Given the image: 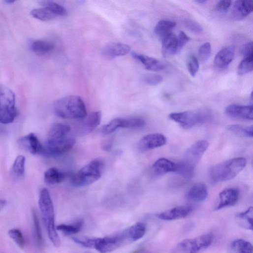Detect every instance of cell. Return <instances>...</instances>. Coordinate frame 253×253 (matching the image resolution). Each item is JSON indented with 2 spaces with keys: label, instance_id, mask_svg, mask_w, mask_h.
I'll list each match as a JSON object with an SVG mask.
<instances>
[{
  "label": "cell",
  "instance_id": "obj_1",
  "mask_svg": "<svg viewBox=\"0 0 253 253\" xmlns=\"http://www.w3.org/2000/svg\"><path fill=\"white\" fill-rule=\"evenodd\" d=\"M39 206L49 239L56 247L61 245L60 237L57 231L54 205L49 190L43 189L40 194Z\"/></svg>",
  "mask_w": 253,
  "mask_h": 253
},
{
  "label": "cell",
  "instance_id": "obj_2",
  "mask_svg": "<svg viewBox=\"0 0 253 253\" xmlns=\"http://www.w3.org/2000/svg\"><path fill=\"white\" fill-rule=\"evenodd\" d=\"M54 110L59 117L64 119H84L87 115L85 104L77 95H69L57 100Z\"/></svg>",
  "mask_w": 253,
  "mask_h": 253
},
{
  "label": "cell",
  "instance_id": "obj_3",
  "mask_svg": "<svg viewBox=\"0 0 253 253\" xmlns=\"http://www.w3.org/2000/svg\"><path fill=\"white\" fill-rule=\"evenodd\" d=\"M246 160L243 158H233L213 166L210 176L213 184L232 180L245 168Z\"/></svg>",
  "mask_w": 253,
  "mask_h": 253
},
{
  "label": "cell",
  "instance_id": "obj_4",
  "mask_svg": "<svg viewBox=\"0 0 253 253\" xmlns=\"http://www.w3.org/2000/svg\"><path fill=\"white\" fill-rule=\"evenodd\" d=\"M104 165V161L101 158L92 160L72 176V185L81 188L94 184L101 177Z\"/></svg>",
  "mask_w": 253,
  "mask_h": 253
},
{
  "label": "cell",
  "instance_id": "obj_5",
  "mask_svg": "<svg viewBox=\"0 0 253 253\" xmlns=\"http://www.w3.org/2000/svg\"><path fill=\"white\" fill-rule=\"evenodd\" d=\"M16 114L14 93L8 87L0 85V122L5 124L11 123Z\"/></svg>",
  "mask_w": 253,
  "mask_h": 253
},
{
  "label": "cell",
  "instance_id": "obj_6",
  "mask_svg": "<svg viewBox=\"0 0 253 253\" xmlns=\"http://www.w3.org/2000/svg\"><path fill=\"white\" fill-rule=\"evenodd\" d=\"M210 116L209 112L203 109L173 113L169 116L170 119L184 129H190L202 124L209 119Z\"/></svg>",
  "mask_w": 253,
  "mask_h": 253
},
{
  "label": "cell",
  "instance_id": "obj_7",
  "mask_svg": "<svg viewBox=\"0 0 253 253\" xmlns=\"http://www.w3.org/2000/svg\"><path fill=\"white\" fill-rule=\"evenodd\" d=\"M213 239V234L208 233L184 240L175 247L173 253H199L212 244Z\"/></svg>",
  "mask_w": 253,
  "mask_h": 253
},
{
  "label": "cell",
  "instance_id": "obj_8",
  "mask_svg": "<svg viewBox=\"0 0 253 253\" xmlns=\"http://www.w3.org/2000/svg\"><path fill=\"white\" fill-rule=\"evenodd\" d=\"M75 143V139L71 136L62 140H47L43 146L41 155L50 157L62 156L72 149Z\"/></svg>",
  "mask_w": 253,
  "mask_h": 253
},
{
  "label": "cell",
  "instance_id": "obj_9",
  "mask_svg": "<svg viewBox=\"0 0 253 253\" xmlns=\"http://www.w3.org/2000/svg\"><path fill=\"white\" fill-rule=\"evenodd\" d=\"M128 240L126 230L116 235L104 238H96L95 247L100 253H110Z\"/></svg>",
  "mask_w": 253,
  "mask_h": 253
},
{
  "label": "cell",
  "instance_id": "obj_10",
  "mask_svg": "<svg viewBox=\"0 0 253 253\" xmlns=\"http://www.w3.org/2000/svg\"><path fill=\"white\" fill-rule=\"evenodd\" d=\"M208 146L209 144L205 140L196 142L186 151L182 161L196 168Z\"/></svg>",
  "mask_w": 253,
  "mask_h": 253
},
{
  "label": "cell",
  "instance_id": "obj_11",
  "mask_svg": "<svg viewBox=\"0 0 253 253\" xmlns=\"http://www.w3.org/2000/svg\"><path fill=\"white\" fill-rule=\"evenodd\" d=\"M166 138L162 134H149L139 141L138 148L140 152H145L163 146L166 144Z\"/></svg>",
  "mask_w": 253,
  "mask_h": 253
},
{
  "label": "cell",
  "instance_id": "obj_12",
  "mask_svg": "<svg viewBox=\"0 0 253 253\" xmlns=\"http://www.w3.org/2000/svg\"><path fill=\"white\" fill-rule=\"evenodd\" d=\"M193 211L191 205H183L175 207L157 215V217L163 221H174L189 216Z\"/></svg>",
  "mask_w": 253,
  "mask_h": 253
},
{
  "label": "cell",
  "instance_id": "obj_13",
  "mask_svg": "<svg viewBox=\"0 0 253 253\" xmlns=\"http://www.w3.org/2000/svg\"><path fill=\"white\" fill-rule=\"evenodd\" d=\"M130 46L121 43L113 42L107 44L102 51V55L107 59L125 56L130 52Z\"/></svg>",
  "mask_w": 253,
  "mask_h": 253
},
{
  "label": "cell",
  "instance_id": "obj_14",
  "mask_svg": "<svg viewBox=\"0 0 253 253\" xmlns=\"http://www.w3.org/2000/svg\"><path fill=\"white\" fill-rule=\"evenodd\" d=\"M240 191L236 188H228L219 194V202L216 210L235 205L239 199Z\"/></svg>",
  "mask_w": 253,
  "mask_h": 253
},
{
  "label": "cell",
  "instance_id": "obj_15",
  "mask_svg": "<svg viewBox=\"0 0 253 253\" xmlns=\"http://www.w3.org/2000/svg\"><path fill=\"white\" fill-rule=\"evenodd\" d=\"M253 10V1L239 0L236 1L231 12V18L236 21L244 19L250 15Z\"/></svg>",
  "mask_w": 253,
  "mask_h": 253
},
{
  "label": "cell",
  "instance_id": "obj_16",
  "mask_svg": "<svg viewBox=\"0 0 253 253\" xmlns=\"http://www.w3.org/2000/svg\"><path fill=\"white\" fill-rule=\"evenodd\" d=\"M225 112L228 115L243 119L252 120L253 119V105L231 104L227 106Z\"/></svg>",
  "mask_w": 253,
  "mask_h": 253
},
{
  "label": "cell",
  "instance_id": "obj_17",
  "mask_svg": "<svg viewBox=\"0 0 253 253\" xmlns=\"http://www.w3.org/2000/svg\"><path fill=\"white\" fill-rule=\"evenodd\" d=\"M235 53L234 47L229 46L221 50L214 60L215 66L220 70L226 69L232 62Z\"/></svg>",
  "mask_w": 253,
  "mask_h": 253
},
{
  "label": "cell",
  "instance_id": "obj_18",
  "mask_svg": "<svg viewBox=\"0 0 253 253\" xmlns=\"http://www.w3.org/2000/svg\"><path fill=\"white\" fill-rule=\"evenodd\" d=\"M20 145L25 150L33 155L42 154L43 146L37 136L31 133L21 139Z\"/></svg>",
  "mask_w": 253,
  "mask_h": 253
},
{
  "label": "cell",
  "instance_id": "obj_19",
  "mask_svg": "<svg viewBox=\"0 0 253 253\" xmlns=\"http://www.w3.org/2000/svg\"><path fill=\"white\" fill-rule=\"evenodd\" d=\"M70 126L67 124H54L49 132L47 140H58L66 138L70 136Z\"/></svg>",
  "mask_w": 253,
  "mask_h": 253
},
{
  "label": "cell",
  "instance_id": "obj_20",
  "mask_svg": "<svg viewBox=\"0 0 253 253\" xmlns=\"http://www.w3.org/2000/svg\"><path fill=\"white\" fill-rule=\"evenodd\" d=\"M132 56L140 62L149 70L159 71L165 68L164 64L162 62L154 58L135 52L132 53Z\"/></svg>",
  "mask_w": 253,
  "mask_h": 253
},
{
  "label": "cell",
  "instance_id": "obj_21",
  "mask_svg": "<svg viewBox=\"0 0 253 253\" xmlns=\"http://www.w3.org/2000/svg\"><path fill=\"white\" fill-rule=\"evenodd\" d=\"M85 120L81 124V133L88 134L92 132L100 124L101 119L100 111L92 112L89 116L86 117Z\"/></svg>",
  "mask_w": 253,
  "mask_h": 253
},
{
  "label": "cell",
  "instance_id": "obj_22",
  "mask_svg": "<svg viewBox=\"0 0 253 253\" xmlns=\"http://www.w3.org/2000/svg\"><path fill=\"white\" fill-rule=\"evenodd\" d=\"M162 52L164 57H168L177 53V37L170 33L162 39Z\"/></svg>",
  "mask_w": 253,
  "mask_h": 253
},
{
  "label": "cell",
  "instance_id": "obj_23",
  "mask_svg": "<svg viewBox=\"0 0 253 253\" xmlns=\"http://www.w3.org/2000/svg\"><path fill=\"white\" fill-rule=\"evenodd\" d=\"M153 170L158 175H163L170 172H176L177 163L166 158H160L154 164Z\"/></svg>",
  "mask_w": 253,
  "mask_h": 253
},
{
  "label": "cell",
  "instance_id": "obj_24",
  "mask_svg": "<svg viewBox=\"0 0 253 253\" xmlns=\"http://www.w3.org/2000/svg\"><path fill=\"white\" fill-rule=\"evenodd\" d=\"M208 195L207 187L203 184L195 185L187 193L189 200L195 202L204 201Z\"/></svg>",
  "mask_w": 253,
  "mask_h": 253
},
{
  "label": "cell",
  "instance_id": "obj_25",
  "mask_svg": "<svg viewBox=\"0 0 253 253\" xmlns=\"http://www.w3.org/2000/svg\"><path fill=\"white\" fill-rule=\"evenodd\" d=\"M66 175L58 169L52 167L48 169L44 174V181L49 185H54L63 183Z\"/></svg>",
  "mask_w": 253,
  "mask_h": 253
},
{
  "label": "cell",
  "instance_id": "obj_26",
  "mask_svg": "<svg viewBox=\"0 0 253 253\" xmlns=\"http://www.w3.org/2000/svg\"><path fill=\"white\" fill-rule=\"evenodd\" d=\"M119 128H127L126 118H117L112 120L102 126L101 132L104 135H108Z\"/></svg>",
  "mask_w": 253,
  "mask_h": 253
},
{
  "label": "cell",
  "instance_id": "obj_27",
  "mask_svg": "<svg viewBox=\"0 0 253 253\" xmlns=\"http://www.w3.org/2000/svg\"><path fill=\"white\" fill-rule=\"evenodd\" d=\"M146 230V224L143 222H138L126 229V231L129 240L136 241L144 236Z\"/></svg>",
  "mask_w": 253,
  "mask_h": 253
},
{
  "label": "cell",
  "instance_id": "obj_28",
  "mask_svg": "<svg viewBox=\"0 0 253 253\" xmlns=\"http://www.w3.org/2000/svg\"><path fill=\"white\" fill-rule=\"evenodd\" d=\"M253 208H249L246 211L237 214L236 221L241 227L248 230H253Z\"/></svg>",
  "mask_w": 253,
  "mask_h": 253
},
{
  "label": "cell",
  "instance_id": "obj_29",
  "mask_svg": "<svg viewBox=\"0 0 253 253\" xmlns=\"http://www.w3.org/2000/svg\"><path fill=\"white\" fill-rule=\"evenodd\" d=\"M55 44L47 40H37L32 43V50L39 55H44L52 52L55 48Z\"/></svg>",
  "mask_w": 253,
  "mask_h": 253
},
{
  "label": "cell",
  "instance_id": "obj_30",
  "mask_svg": "<svg viewBox=\"0 0 253 253\" xmlns=\"http://www.w3.org/2000/svg\"><path fill=\"white\" fill-rule=\"evenodd\" d=\"M176 23L169 21L162 20L158 22L155 29L156 34L161 40L172 33Z\"/></svg>",
  "mask_w": 253,
  "mask_h": 253
},
{
  "label": "cell",
  "instance_id": "obj_31",
  "mask_svg": "<svg viewBox=\"0 0 253 253\" xmlns=\"http://www.w3.org/2000/svg\"><path fill=\"white\" fill-rule=\"evenodd\" d=\"M230 248L233 253H253L252 244L242 239L234 240L231 244Z\"/></svg>",
  "mask_w": 253,
  "mask_h": 253
},
{
  "label": "cell",
  "instance_id": "obj_32",
  "mask_svg": "<svg viewBox=\"0 0 253 253\" xmlns=\"http://www.w3.org/2000/svg\"><path fill=\"white\" fill-rule=\"evenodd\" d=\"M228 130L234 134L242 137L252 138L253 136V126H244L239 125H232L228 126Z\"/></svg>",
  "mask_w": 253,
  "mask_h": 253
},
{
  "label": "cell",
  "instance_id": "obj_33",
  "mask_svg": "<svg viewBox=\"0 0 253 253\" xmlns=\"http://www.w3.org/2000/svg\"><path fill=\"white\" fill-rule=\"evenodd\" d=\"M31 14L34 18L44 22L51 21L57 17L45 7L34 9L31 12Z\"/></svg>",
  "mask_w": 253,
  "mask_h": 253
},
{
  "label": "cell",
  "instance_id": "obj_34",
  "mask_svg": "<svg viewBox=\"0 0 253 253\" xmlns=\"http://www.w3.org/2000/svg\"><path fill=\"white\" fill-rule=\"evenodd\" d=\"M196 168L191 166L183 161L177 163L176 173L186 179H191L194 174Z\"/></svg>",
  "mask_w": 253,
  "mask_h": 253
},
{
  "label": "cell",
  "instance_id": "obj_35",
  "mask_svg": "<svg viewBox=\"0 0 253 253\" xmlns=\"http://www.w3.org/2000/svg\"><path fill=\"white\" fill-rule=\"evenodd\" d=\"M83 221H79L74 224H61L56 226L58 230L62 231L66 234L70 235L78 233L83 226Z\"/></svg>",
  "mask_w": 253,
  "mask_h": 253
},
{
  "label": "cell",
  "instance_id": "obj_36",
  "mask_svg": "<svg viewBox=\"0 0 253 253\" xmlns=\"http://www.w3.org/2000/svg\"><path fill=\"white\" fill-rule=\"evenodd\" d=\"M26 159L24 156H18L14 161L12 167L13 174L17 178L23 177L25 172Z\"/></svg>",
  "mask_w": 253,
  "mask_h": 253
},
{
  "label": "cell",
  "instance_id": "obj_37",
  "mask_svg": "<svg viewBox=\"0 0 253 253\" xmlns=\"http://www.w3.org/2000/svg\"><path fill=\"white\" fill-rule=\"evenodd\" d=\"M33 228L35 241L39 247L43 245V238L39 219L36 212L33 210L32 212Z\"/></svg>",
  "mask_w": 253,
  "mask_h": 253
},
{
  "label": "cell",
  "instance_id": "obj_38",
  "mask_svg": "<svg viewBox=\"0 0 253 253\" xmlns=\"http://www.w3.org/2000/svg\"><path fill=\"white\" fill-rule=\"evenodd\" d=\"M42 4L44 7L48 9L57 17L64 16L67 15V12L63 6L53 1H43Z\"/></svg>",
  "mask_w": 253,
  "mask_h": 253
},
{
  "label": "cell",
  "instance_id": "obj_39",
  "mask_svg": "<svg viewBox=\"0 0 253 253\" xmlns=\"http://www.w3.org/2000/svg\"><path fill=\"white\" fill-rule=\"evenodd\" d=\"M253 70V56L244 58L238 66V75H243L252 72Z\"/></svg>",
  "mask_w": 253,
  "mask_h": 253
},
{
  "label": "cell",
  "instance_id": "obj_40",
  "mask_svg": "<svg viewBox=\"0 0 253 253\" xmlns=\"http://www.w3.org/2000/svg\"><path fill=\"white\" fill-rule=\"evenodd\" d=\"M9 236L15 241L21 248L25 247L26 242L21 231L17 228L11 229L9 231Z\"/></svg>",
  "mask_w": 253,
  "mask_h": 253
},
{
  "label": "cell",
  "instance_id": "obj_41",
  "mask_svg": "<svg viewBox=\"0 0 253 253\" xmlns=\"http://www.w3.org/2000/svg\"><path fill=\"white\" fill-rule=\"evenodd\" d=\"M212 48L210 43H206L202 45L198 51L200 60L202 62L207 61L210 57Z\"/></svg>",
  "mask_w": 253,
  "mask_h": 253
},
{
  "label": "cell",
  "instance_id": "obj_42",
  "mask_svg": "<svg viewBox=\"0 0 253 253\" xmlns=\"http://www.w3.org/2000/svg\"><path fill=\"white\" fill-rule=\"evenodd\" d=\"M72 240L77 244L85 247L94 248L96 238L76 237H74Z\"/></svg>",
  "mask_w": 253,
  "mask_h": 253
},
{
  "label": "cell",
  "instance_id": "obj_43",
  "mask_svg": "<svg viewBox=\"0 0 253 253\" xmlns=\"http://www.w3.org/2000/svg\"><path fill=\"white\" fill-rule=\"evenodd\" d=\"M199 62L195 56H191L189 60L188 68L189 71L192 77H194L199 69Z\"/></svg>",
  "mask_w": 253,
  "mask_h": 253
},
{
  "label": "cell",
  "instance_id": "obj_44",
  "mask_svg": "<svg viewBox=\"0 0 253 253\" xmlns=\"http://www.w3.org/2000/svg\"><path fill=\"white\" fill-rule=\"evenodd\" d=\"M145 82L151 86H156L159 84L163 81V77L157 74H148L144 78Z\"/></svg>",
  "mask_w": 253,
  "mask_h": 253
},
{
  "label": "cell",
  "instance_id": "obj_45",
  "mask_svg": "<svg viewBox=\"0 0 253 253\" xmlns=\"http://www.w3.org/2000/svg\"><path fill=\"white\" fill-rule=\"evenodd\" d=\"M186 27L190 31L200 33L203 32L202 27L197 22L191 20H186L185 22Z\"/></svg>",
  "mask_w": 253,
  "mask_h": 253
},
{
  "label": "cell",
  "instance_id": "obj_46",
  "mask_svg": "<svg viewBox=\"0 0 253 253\" xmlns=\"http://www.w3.org/2000/svg\"><path fill=\"white\" fill-rule=\"evenodd\" d=\"M190 38L183 32H181L177 37V53L180 52L189 42Z\"/></svg>",
  "mask_w": 253,
  "mask_h": 253
},
{
  "label": "cell",
  "instance_id": "obj_47",
  "mask_svg": "<svg viewBox=\"0 0 253 253\" xmlns=\"http://www.w3.org/2000/svg\"><path fill=\"white\" fill-rule=\"evenodd\" d=\"M232 3L231 1H220L216 5V9L219 12L225 13L229 9Z\"/></svg>",
  "mask_w": 253,
  "mask_h": 253
},
{
  "label": "cell",
  "instance_id": "obj_48",
  "mask_svg": "<svg viewBox=\"0 0 253 253\" xmlns=\"http://www.w3.org/2000/svg\"><path fill=\"white\" fill-rule=\"evenodd\" d=\"M253 42H249L244 45L241 48L240 53L244 58L253 56Z\"/></svg>",
  "mask_w": 253,
  "mask_h": 253
},
{
  "label": "cell",
  "instance_id": "obj_49",
  "mask_svg": "<svg viewBox=\"0 0 253 253\" xmlns=\"http://www.w3.org/2000/svg\"><path fill=\"white\" fill-rule=\"evenodd\" d=\"M112 145V140H108L103 144L102 148L105 151H109L111 149Z\"/></svg>",
  "mask_w": 253,
  "mask_h": 253
},
{
  "label": "cell",
  "instance_id": "obj_50",
  "mask_svg": "<svg viewBox=\"0 0 253 253\" xmlns=\"http://www.w3.org/2000/svg\"><path fill=\"white\" fill-rule=\"evenodd\" d=\"M7 204V201L5 200L0 199V212H1Z\"/></svg>",
  "mask_w": 253,
  "mask_h": 253
},
{
  "label": "cell",
  "instance_id": "obj_51",
  "mask_svg": "<svg viewBox=\"0 0 253 253\" xmlns=\"http://www.w3.org/2000/svg\"><path fill=\"white\" fill-rule=\"evenodd\" d=\"M16 1H14V0H7V1H5L6 3L8 4H13Z\"/></svg>",
  "mask_w": 253,
  "mask_h": 253
},
{
  "label": "cell",
  "instance_id": "obj_52",
  "mask_svg": "<svg viewBox=\"0 0 253 253\" xmlns=\"http://www.w3.org/2000/svg\"><path fill=\"white\" fill-rule=\"evenodd\" d=\"M196 2L203 4L206 3L207 1H205V0H200V1H197Z\"/></svg>",
  "mask_w": 253,
  "mask_h": 253
}]
</instances>
